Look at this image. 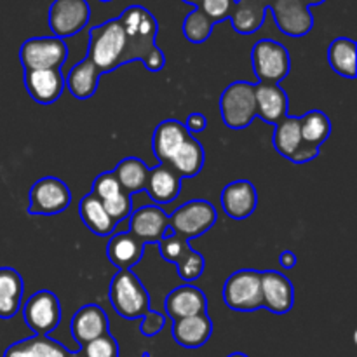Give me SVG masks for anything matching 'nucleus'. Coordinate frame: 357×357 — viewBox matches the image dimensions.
<instances>
[{
	"label": "nucleus",
	"mask_w": 357,
	"mask_h": 357,
	"mask_svg": "<svg viewBox=\"0 0 357 357\" xmlns=\"http://www.w3.org/2000/svg\"><path fill=\"white\" fill-rule=\"evenodd\" d=\"M119 20L126 35L122 65L142 61L149 72H160L166 65V56L155 44L157 31H159L155 16L142 6H129L119 16Z\"/></svg>",
	"instance_id": "f257e3e1"
},
{
	"label": "nucleus",
	"mask_w": 357,
	"mask_h": 357,
	"mask_svg": "<svg viewBox=\"0 0 357 357\" xmlns=\"http://www.w3.org/2000/svg\"><path fill=\"white\" fill-rule=\"evenodd\" d=\"M126 47L124 28L119 17L108 20L89 30V45H87V56L94 63L100 73L114 72L115 68L122 66V54Z\"/></svg>",
	"instance_id": "f03ea898"
},
{
	"label": "nucleus",
	"mask_w": 357,
	"mask_h": 357,
	"mask_svg": "<svg viewBox=\"0 0 357 357\" xmlns=\"http://www.w3.org/2000/svg\"><path fill=\"white\" fill-rule=\"evenodd\" d=\"M110 303L124 319H139L150 310V295L138 275L131 271H119L110 282Z\"/></svg>",
	"instance_id": "7ed1b4c3"
},
{
	"label": "nucleus",
	"mask_w": 357,
	"mask_h": 357,
	"mask_svg": "<svg viewBox=\"0 0 357 357\" xmlns=\"http://www.w3.org/2000/svg\"><path fill=\"white\" fill-rule=\"evenodd\" d=\"M220 112L227 128L244 129L257 117L255 84L246 80L232 82L220 98Z\"/></svg>",
	"instance_id": "20e7f679"
},
{
	"label": "nucleus",
	"mask_w": 357,
	"mask_h": 357,
	"mask_svg": "<svg viewBox=\"0 0 357 357\" xmlns=\"http://www.w3.org/2000/svg\"><path fill=\"white\" fill-rule=\"evenodd\" d=\"M223 302L237 312H253L261 309V272L255 268L234 272L223 284Z\"/></svg>",
	"instance_id": "39448f33"
},
{
	"label": "nucleus",
	"mask_w": 357,
	"mask_h": 357,
	"mask_svg": "<svg viewBox=\"0 0 357 357\" xmlns=\"http://www.w3.org/2000/svg\"><path fill=\"white\" fill-rule=\"evenodd\" d=\"M251 65L261 84H279L291 70V58L281 42L264 38L251 49Z\"/></svg>",
	"instance_id": "423d86ee"
},
{
	"label": "nucleus",
	"mask_w": 357,
	"mask_h": 357,
	"mask_svg": "<svg viewBox=\"0 0 357 357\" xmlns=\"http://www.w3.org/2000/svg\"><path fill=\"white\" fill-rule=\"evenodd\" d=\"M216 223V209L211 202L204 199H194L181 204L169 216V229L176 236L190 243L195 237H201Z\"/></svg>",
	"instance_id": "0eeeda50"
},
{
	"label": "nucleus",
	"mask_w": 357,
	"mask_h": 357,
	"mask_svg": "<svg viewBox=\"0 0 357 357\" xmlns=\"http://www.w3.org/2000/svg\"><path fill=\"white\" fill-rule=\"evenodd\" d=\"M68 58V45L63 38L33 37L23 42L20 47V61L24 72L28 70H52L61 68Z\"/></svg>",
	"instance_id": "6e6552de"
},
{
	"label": "nucleus",
	"mask_w": 357,
	"mask_h": 357,
	"mask_svg": "<svg viewBox=\"0 0 357 357\" xmlns=\"http://www.w3.org/2000/svg\"><path fill=\"white\" fill-rule=\"evenodd\" d=\"M72 202V192L68 185L56 176H45L35 181L30 188V215H59Z\"/></svg>",
	"instance_id": "1a4fd4ad"
},
{
	"label": "nucleus",
	"mask_w": 357,
	"mask_h": 357,
	"mask_svg": "<svg viewBox=\"0 0 357 357\" xmlns=\"http://www.w3.org/2000/svg\"><path fill=\"white\" fill-rule=\"evenodd\" d=\"M23 317L26 326L35 335H49L58 328L61 321V305L58 296L49 289L33 293L24 302Z\"/></svg>",
	"instance_id": "9d476101"
},
{
	"label": "nucleus",
	"mask_w": 357,
	"mask_h": 357,
	"mask_svg": "<svg viewBox=\"0 0 357 357\" xmlns=\"http://www.w3.org/2000/svg\"><path fill=\"white\" fill-rule=\"evenodd\" d=\"M91 9L87 0H54L49 7V28L58 38L73 37L87 24Z\"/></svg>",
	"instance_id": "9b49d317"
},
{
	"label": "nucleus",
	"mask_w": 357,
	"mask_h": 357,
	"mask_svg": "<svg viewBox=\"0 0 357 357\" xmlns=\"http://www.w3.org/2000/svg\"><path fill=\"white\" fill-rule=\"evenodd\" d=\"M279 30L288 37H305L314 26V17L305 0H274L268 6Z\"/></svg>",
	"instance_id": "f8f14e48"
},
{
	"label": "nucleus",
	"mask_w": 357,
	"mask_h": 357,
	"mask_svg": "<svg viewBox=\"0 0 357 357\" xmlns=\"http://www.w3.org/2000/svg\"><path fill=\"white\" fill-rule=\"evenodd\" d=\"M91 194L98 197V201L103 204L105 211L112 216L114 222H122L128 218L132 211V201L131 195L121 187L115 174L112 171L108 173L98 174L96 180L93 183V190Z\"/></svg>",
	"instance_id": "ddd939ff"
},
{
	"label": "nucleus",
	"mask_w": 357,
	"mask_h": 357,
	"mask_svg": "<svg viewBox=\"0 0 357 357\" xmlns=\"http://www.w3.org/2000/svg\"><path fill=\"white\" fill-rule=\"evenodd\" d=\"M169 229V216L155 204L143 206L129 215V232L143 244H157Z\"/></svg>",
	"instance_id": "4468645a"
},
{
	"label": "nucleus",
	"mask_w": 357,
	"mask_h": 357,
	"mask_svg": "<svg viewBox=\"0 0 357 357\" xmlns=\"http://www.w3.org/2000/svg\"><path fill=\"white\" fill-rule=\"evenodd\" d=\"M261 302L274 314H286L295 305V288L284 274L278 271L261 272Z\"/></svg>",
	"instance_id": "2eb2a0df"
},
{
	"label": "nucleus",
	"mask_w": 357,
	"mask_h": 357,
	"mask_svg": "<svg viewBox=\"0 0 357 357\" xmlns=\"http://www.w3.org/2000/svg\"><path fill=\"white\" fill-rule=\"evenodd\" d=\"M108 328H110V323H108L107 312L100 305H96V303H87V305L80 307L73 314L72 323H70L73 340L80 347L107 335Z\"/></svg>",
	"instance_id": "dca6fc26"
},
{
	"label": "nucleus",
	"mask_w": 357,
	"mask_h": 357,
	"mask_svg": "<svg viewBox=\"0 0 357 357\" xmlns=\"http://www.w3.org/2000/svg\"><path fill=\"white\" fill-rule=\"evenodd\" d=\"M24 86L31 100L40 105H51L59 100L65 89L61 70H28L24 72Z\"/></svg>",
	"instance_id": "f3484780"
},
{
	"label": "nucleus",
	"mask_w": 357,
	"mask_h": 357,
	"mask_svg": "<svg viewBox=\"0 0 357 357\" xmlns=\"http://www.w3.org/2000/svg\"><path fill=\"white\" fill-rule=\"evenodd\" d=\"M258 194L251 181L237 180L222 190V208L234 220H246L257 209Z\"/></svg>",
	"instance_id": "a211bd4d"
},
{
	"label": "nucleus",
	"mask_w": 357,
	"mask_h": 357,
	"mask_svg": "<svg viewBox=\"0 0 357 357\" xmlns=\"http://www.w3.org/2000/svg\"><path fill=\"white\" fill-rule=\"evenodd\" d=\"M164 307H166L167 316L173 321H176L183 319V317L206 314V310H208V298H206V295L197 286L183 284L180 288H174L167 295Z\"/></svg>",
	"instance_id": "6ab92c4d"
},
{
	"label": "nucleus",
	"mask_w": 357,
	"mask_h": 357,
	"mask_svg": "<svg viewBox=\"0 0 357 357\" xmlns=\"http://www.w3.org/2000/svg\"><path fill=\"white\" fill-rule=\"evenodd\" d=\"M257 115L267 124L275 126L288 115L289 100L279 84H255Z\"/></svg>",
	"instance_id": "aec40b11"
},
{
	"label": "nucleus",
	"mask_w": 357,
	"mask_h": 357,
	"mask_svg": "<svg viewBox=\"0 0 357 357\" xmlns=\"http://www.w3.org/2000/svg\"><path fill=\"white\" fill-rule=\"evenodd\" d=\"M181 180L183 178L173 167L167 164H159V166L149 169L145 192L157 204H169L180 195Z\"/></svg>",
	"instance_id": "412c9836"
},
{
	"label": "nucleus",
	"mask_w": 357,
	"mask_h": 357,
	"mask_svg": "<svg viewBox=\"0 0 357 357\" xmlns=\"http://www.w3.org/2000/svg\"><path fill=\"white\" fill-rule=\"evenodd\" d=\"M188 136H190V132L187 131L183 122H180L178 119H167V121L160 122L152 136L153 153H155L159 164L169 162L171 157L174 155V152L180 149L181 143Z\"/></svg>",
	"instance_id": "4be33fe9"
},
{
	"label": "nucleus",
	"mask_w": 357,
	"mask_h": 357,
	"mask_svg": "<svg viewBox=\"0 0 357 357\" xmlns=\"http://www.w3.org/2000/svg\"><path fill=\"white\" fill-rule=\"evenodd\" d=\"M173 338L185 349H199L211 338L213 323L208 312L173 321Z\"/></svg>",
	"instance_id": "5701e85b"
},
{
	"label": "nucleus",
	"mask_w": 357,
	"mask_h": 357,
	"mask_svg": "<svg viewBox=\"0 0 357 357\" xmlns=\"http://www.w3.org/2000/svg\"><path fill=\"white\" fill-rule=\"evenodd\" d=\"M143 251H145V244L136 239L129 230L128 232H119L115 236H112L107 248L108 260L119 271H131L143 258Z\"/></svg>",
	"instance_id": "b1692460"
},
{
	"label": "nucleus",
	"mask_w": 357,
	"mask_h": 357,
	"mask_svg": "<svg viewBox=\"0 0 357 357\" xmlns=\"http://www.w3.org/2000/svg\"><path fill=\"white\" fill-rule=\"evenodd\" d=\"M268 13L267 3L260 0H236L229 20L237 33L251 35L264 26L265 16Z\"/></svg>",
	"instance_id": "393cba45"
},
{
	"label": "nucleus",
	"mask_w": 357,
	"mask_h": 357,
	"mask_svg": "<svg viewBox=\"0 0 357 357\" xmlns=\"http://www.w3.org/2000/svg\"><path fill=\"white\" fill-rule=\"evenodd\" d=\"M24 282L20 272L10 267L0 268V319H10L21 309Z\"/></svg>",
	"instance_id": "a878e982"
},
{
	"label": "nucleus",
	"mask_w": 357,
	"mask_h": 357,
	"mask_svg": "<svg viewBox=\"0 0 357 357\" xmlns=\"http://www.w3.org/2000/svg\"><path fill=\"white\" fill-rule=\"evenodd\" d=\"M100 77L101 73L94 63L89 58H84L70 70L65 84L75 100H89L96 94Z\"/></svg>",
	"instance_id": "bb28decb"
},
{
	"label": "nucleus",
	"mask_w": 357,
	"mask_h": 357,
	"mask_svg": "<svg viewBox=\"0 0 357 357\" xmlns=\"http://www.w3.org/2000/svg\"><path fill=\"white\" fill-rule=\"evenodd\" d=\"M204 149H202L201 143L190 135L183 143H181L180 149L174 152V155L171 157L167 166L173 167L181 178H194L201 173L202 166H204Z\"/></svg>",
	"instance_id": "cd10ccee"
},
{
	"label": "nucleus",
	"mask_w": 357,
	"mask_h": 357,
	"mask_svg": "<svg viewBox=\"0 0 357 357\" xmlns=\"http://www.w3.org/2000/svg\"><path fill=\"white\" fill-rule=\"evenodd\" d=\"M328 63L338 75L356 79L357 75V45L352 38L338 37L328 47Z\"/></svg>",
	"instance_id": "c85d7f7f"
},
{
	"label": "nucleus",
	"mask_w": 357,
	"mask_h": 357,
	"mask_svg": "<svg viewBox=\"0 0 357 357\" xmlns=\"http://www.w3.org/2000/svg\"><path fill=\"white\" fill-rule=\"evenodd\" d=\"M80 218H82L84 225L91 230L93 234L100 237L110 236L117 227V222L112 220V216L105 211L103 204L94 197L93 194H87L86 197L80 201L79 206Z\"/></svg>",
	"instance_id": "c756f323"
},
{
	"label": "nucleus",
	"mask_w": 357,
	"mask_h": 357,
	"mask_svg": "<svg viewBox=\"0 0 357 357\" xmlns=\"http://www.w3.org/2000/svg\"><path fill=\"white\" fill-rule=\"evenodd\" d=\"M112 173L115 174L121 187L129 195L145 190L146 178H149V166L142 159H138V157H126V159H122Z\"/></svg>",
	"instance_id": "7c9ffc66"
},
{
	"label": "nucleus",
	"mask_w": 357,
	"mask_h": 357,
	"mask_svg": "<svg viewBox=\"0 0 357 357\" xmlns=\"http://www.w3.org/2000/svg\"><path fill=\"white\" fill-rule=\"evenodd\" d=\"M302 131H300V117L286 115L275 124L272 145L282 157L289 159L302 145Z\"/></svg>",
	"instance_id": "2f4dec72"
},
{
	"label": "nucleus",
	"mask_w": 357,
	"mask_h": 357,
	"mask_svg": "<svg viewBox=\"0 0 357 357\" xmlns=\"http://www.w3.org/2000/svg\"><path fill=\"white\" fill-rule=\"evenodd\" d=\"M300 131L302 142L319 149L331 135V121L324 112L310 110L300 117Z\"/></svg>",
	"instance_id": "473e14b6"
},
{
	"label": "nucleus",
	"mask_w": 357,
	"mask_h": 357,
	"mask_svg": "<svg viewBox=\"0 0 357 357\" xmlns=\"http://www.w3.org/2000/svg\"><path fill=\"white\" fill-rule=\"evenodd\" d=\"M215 23L202 13L201 7H195L190 14H187L183 21V35L192 44H202L211 37Z\"/></svg>",
	"instance_id": "72a5a7b5"
},
{
	"label": "nucleus",
	"mask_w": 357,
	"mask_h": 357,
	"mask_svg": "<svg viewBox=\"0 0 357 357\" xmlns=\"http://www.w3.org/2000/svg\"><path fill=\"white\" fill-rule=\"evenodd\" d=\"M176 267L180 278L183 279L187 284H192V282L197 281L202 275V272H204L206 260L201 253H197V251L190 248V250L176 261Z\"/></svg>",
	"instance_id": "f704fd0d"
},
{
	"label": "nucleus",
	"mask_w": 357,
	"mask_h": 357,
	"mask_svg": "<svg viewBox=\"0 0 357 357\" xmlns=\"http://www.w3.org/2000/svg\"><path fill=\"white\" fill-rule=\"evenodd\" d=\"M26 344L33 357H70L72 354L59 342L52 340L47 335H33L26 338Z\"/></svg>",
	"instance_id": "c9c22d12"
},
{
	"label": "nucleus",
	"mask_w": 357,
	"mask_h": 357,
	"mask_svg": "<svg viewBox=\"0 0 357 357\" xmlns=\"http://www.w3.org/2000/svg\"><path fill=\"white\" fill-rule=\"evenodd\" d=\"M157 244H159L160 257H162L166 261H169V264H174V265H176V261L180 260V258L192 248L187 239L176 236L174 232L171 234V236H167L166 234V236H164Z\"/></svg>",
	"instance_id": "e433bc0d"
},
{
	"label": "nucleus",
	"mask_w": 357,
	"mask_h": 357,
	"mask_svg": "<svg viewBox=\"0 0 357 357\" xmlns=\"http://www.w3.org/2000/svg\"><path fill=\"white\" fill-rule=\"evenodd\" d=\"M84 357H119V344L110 333L89 342L82 347Z\"/></svg>",
	"instance_id": "4c0bfd02"
},
{
	"label": "nucleus",
	"mask_w": 357,
	"mask_h": 357,
	"mask_svg": "<svg viewBox=\"0 0 357 357\" xmlns=\"http://www.w3.org/2000/svg\"><path fill=\"white\" fill-rule=\"evenodd\" d=\"M234 6H236V0H202L197 7H201L202 13L213 23H222V21L229 20Z\"/></svg>",
	"instance_id": "58836bf2"
},
{
	"label": "nucleus",
	"mask_w": 357,
	"mask_h": 357,
	"mask_svg": "<svg viewBox=\"0 0 357 357\" xmlns=\"http://www.w3.org/2000/svg\"><path fill=\"white\" fill-rule=\"evenodd\" d=\"M164 326H166V316L150 309L149 312L143 316L142 324H139V331H142L143 337L150 338V337H155L157 333H160Z\"/></svg>",
	"instance_id": "ea45409f"
},
{
	"label": "nucleus",
	"mask_w": 357,
	"mask_h": 357,
	"mask_svg": "<svg viewBox=\"0 0 357 357\" xmlns=\"http://www.w3.org/2000/svg\"><path fill=\"white\" fill-rule=\"evenodd\" d=\"M317 155H319V149H317V146L302 143L300 149L289 157V160H291L293 164H305V162H310L312 159H316Z\"/></svg>",
	"instance_id": "a19ab883"
},
{
	"label": "nucleus",
	"mask_w": 357,
	"mask_h": 357,
	"mask_svg": "<svg viewBox=\"0 0 357 357\" xmlns=\"http://www.w3.org/2000/svg\"><path fill=\"white\" fill-rule=\"evenodd\" d=\"M183 126L187 128L188 132H201L208 128V117H206L204 114H199V112H195V114L188 115Z\"/></svg>",
	"instance_id": "79ce46f5"
},
{
	"label": "nucleus",
	"mask_w": 357,
	"mask_h": 357,
	"mask_svg": "<svg viewBox=\"0 0 357 357\" xmlns=\"http://www.w3.org/2000/svg\"><path fill=\"white\" fill-rule=\"evenodd\" d=\"M3 357H33V354H31L26 340H21L9 345V347L6 349V352H3Z\"/></svg>",
	"instance_id": "37998d69"
},
{
	"label": "nucleus",
	"mask_w": 357,
	"mask_h": 357,
	"mask_svg": "<svg viewBox=\"0 0 357 357\" xmlns=\"http://www.w3.org/2000/svg\"><path fill=\"white\" fill-rule=\"evenodd\" d=\"M279 264H281V267L286 268V271H291L296 265V255L289 250L282 251L281 257H279Z\"/></svg>",
	"instance_id": "c03bdc74"
},
{
	"label": "nucleus",
	"mask_w": 357,
	"mask_h": 357,
	"mask_svg": "<svg viewBox=\"0 0 357 357\" xmlns=\"http://www.w3.org/2000/svg\"><path fill=\"white\" fill-rule=\"evenodd\" d=\"M307 2V6H321V3L323 2H326V0H305Z\"/></svg>",
	"instance_id": "a18cd8bd"
},
{
	"label": "nucleus",
	"mask_w": 357,
	"mask_h": 357,
	"mask_svg": "<svg viewBox=\"0 0 357 357\" xmlns=\"http://www.w3.org/2000/svg\"><path fill=\"white\" fill-rule=\"evenodd\" d=\"M183 2H185V3H190V6H195V7H197L199 3L202 2V0H183Z\"/></svg>",
	"instance_id": "49530a36"
},
{
	"label": "nucleus",
	"mask_w": 357,
	"mask_h": 357,
	"mask_svg": "<svg viewBox=\"0 0 357 357\" xmlns=\"http://www.w3.org/2000/svg\"><path fill=\"white\" fill-rule=\"evenodd\" d=\"M227 357H248L246 354H243V352H234V354L227 356Z\"/></svg>",
	"instance_id": "de8ad7c7"
},
{
	"label": "nucleus",
	"mask_w": 357,
	"mask_h": 357,
	"mask_svg": "<svg viewBox=\"0 0 357 357\" xmlns=\"http://www.w3.org/2000/svg\"><path fill=\"white\" fill-rule=\"evenodd\" d=\"M70 357H84V354H82V352H72Z\"/></svg>",
	"instance_id": "09e8293b"
},
{
	"label": "nucleus",
	"mask_w": 357,
	"mask_h": 357,
	"mask_svg": "<svg viewBox=\"0 0 357 357\" xmlns=\"http://www.w3.org/2000/svg\"><path fill=\"white\" fill-rule=\"evenodd\" d=\"M260 2H264V3H267V6H271V3L274 2V0H260Z\"/></svg>",
	"instance_id": "8fccbe9b"
},
{
	"label": "nucleus",
	"mask_w": 357,
	"mask_h": 357,
	"mask_svg": "<svg viewBox=\"0 0 357 357\" xmlns=\"http://www.w3.org/2000/svg\"><path fill=\"white\" fill-rule=\"evenodd\" d=\"M100 2H103V3H108V2H112V0H100Z\"/></svg>",
	"instance_id": "3c124183"
},
{
	"label": "nucleus",
	"mask_w": 357,
	"mask_h": 357,
	"mask_svg": "<svg viewBox=\"0 0 357 357\" xmlns=\"http://www.w3.org/2000/svg\"><path fill=\"white\" fill-rule=\"evenodd\" d=\"M142 357H150V354H143Z\"/></svg>",
	"instance_id": "603ef678"
}]
</instances>
